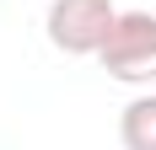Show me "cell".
<instances>
[{"label":"cell","instance_id":"3957f363","mask_svg":"<svg viewBox=\"0 0 156 150\" xmlns=\"http://www.w3.org/2000/svg\"><path fill=\"white\" fill-rule=\"evenodd\" d=\"M119 139L124 150H156V91L151 97H135L119 118Z\"/></svg>","mask_w":156,"mask_h":150},{"label":"cell","instance_id":"7a4b0ae2","mask_svg":"<svg viewBox=\"0 0 156 150\" xmlns=\"http://www.w3.org/2000/svg\"><path fill=\"white\" fill-rule=\"evenodd\" d=\"M113 22V0H54L48 5V43L59 54H102Z\"/></svg>","mask_w":156,"mask_h":150},{"label":"cell","instance_id":"6da1fadb","mask_svg":"<svg viewBox=\"0 0 156 150\" xmlns=\"http://www.w3.org/2000/svg\"><path fill=\"white\" fill-rule=\"evenodd\" d=\"M102 70L124 86H145L156 80V16L151 11H119L108 43H102Z\"/></svg>","mask_w":156,"mask_h":150}]
</instances>
